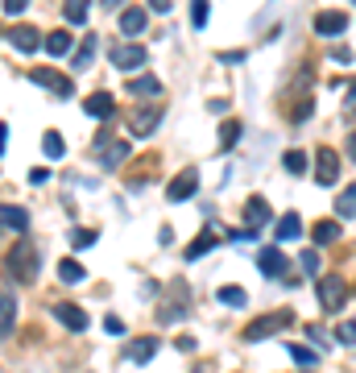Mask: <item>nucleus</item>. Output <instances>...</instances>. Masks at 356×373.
<instances>
[{"label":"nucleus","instance_id":"a18cd8bd","mask_svg":"<svg viewBox=\"0 0 356 373\" xmlns=\"http://www.w3.org/2000/svg\"><path fill=\"white\" fill-rule=\"evenodd\" d=\"M4 137H9V129H4V124H0V149H4Z\"/></svg>","mask_w":356,"mask_h":373},{"label":"nucleus","instance_id":"7ed1b4c3","mask_svg":"<svg viewBox=\"0 0 356 373\" xmlns=\"http://www.w3.org/2000/svg\"><path fill=\"white\" fill-rule=\"evenodd\" d=\"M290 323H294L290 311H269V315H261V320H253L244 328V340H265V336H274V332H286Z\"/></svg>","mask_w":356,"mask_h":373},{"label":"nucleus","instance_id":"cd10ccee","mask_svg":"<svg viewBox=\"0 0 356 373\" xmlns=\"http://www.w3.org/2000/svg\"><path fill=\"white\" fill-rule=\"evenodd\" d=\"M92 58H95V38H83L79 46H75V71H83V67H92Z\"/></svg>","mask_w":356,"mask_h":373},{"label":"nucleus","instance_id":"a19ab883","mask_svg":"<svg viewBox=\"0 0 356 373\" xmlns=\"http://www.w3.org/2000/svg\"><path fill=\"white\" fill-rule=\"evenodd\" d=\"M46 178H50L46 166H33V171H29V183H46Z\"/></svg>","mask_w":356,"mask_h":373},{"label":"nucleus","instance_id":"5701e85b","mask_svg":"<svg viewBox=\"0 0 356 373\" xmlns=\"http://www.w3.org/2000/svg\"><path fill=\"white\" fill-rule=\"evenodd\" d=\"M303 237V220H298V212H286L282 220H278V241H298Z\"/></svg>","mask_w":356,"mask_h":373},{"label":"nucleus","instance_id":"4be33fe9","mask_svg":"<svg viewBox=\"0 0 356 373\" xmlns=\"http://www.w3.org/2000/svg\"><path fill=\"white\" fill-rule=\"evenodd\" d=\"M311 241L315 245H335L340 241V220H319L311 228Z\"/></svg>","mask_w":356,"mask_h":373},{"label":"nucleus","instance_id":"2f4dec72","mask_svg":"<svg viewBox=\"0 0 356 373\" xmlns=\"http://www.w3.org/2000/svg\"><path fill=\"white\" fill-rule=\"evenodd\" d=\"M42 149H46V158H54V162H58V158L67 153V141H63L58 133H46V137H42Z\"/></svg>","mask_w":356,"mask_h":373},{"label":"nucleus","instance_id":"58836bf2","mask_svg":"<svg viewBox=\"0 0 356 373\" xmlns=\"http://www.w3.org/2000/svg\"><path fill=\"white\" fill-rule=\"evenodd\" d=\"M104 328H108L112 336H124V320H120V315H108V320H104Z\"/></svg>","mask_w":356,"mask_h":373},{"label":"nucleus","instance_id":"4c0bfd02","mask_svg":"<svg viewBox=\"0 0 356 373\" xmlns=\"http://www.w3.org/2000/svg\"><path fill=\"white\" fill-rule=\"evenodd\" d=\"M335 340H340V345H356V320L340 323V328H335Z\"/></svg>","mask_w":356,"mask_h":373},{"label":"nucleus","instance_id":"ddd939ff","mask_svg":"<svg viewBox=\"0 0 356 373\" xmlns=\"http://www.w3.org/2000/svg\"><path fill=\"white\" fill-rule=\"evenodd\" d=\"M174 295L178 298H170L166 307H158V320L162 323H174L178 315H187L190 311V298H183V278H174Z\"/></svg>","mask_w":356,"mask_h":373},{"label":"nucleus","instance_id":"473e14b6","mask_svg":"<svg viewBox=\"0 0 356 373\" xmlns=\"http://www.w3.org/2000/svg\"><path fill=\"white\" fill-rule=\"evenodd\" d=\"M282 166H286V174H303L307 171V153H303V149H290L282 158Z\"/></svg>","mask_w":356,"mask_h":373},{"label":"nucleus","instance_id":"72a5a7b5","mask_svg":"<svg viewBox=\"0 0 356 373\" xmlns=\"http://www.w3.org/2000/svg\"><path fill=\"white\" fill-rule=\"evenodd\" d=\"M286 352H290L298 365H319V352H311V348H303V345H286Z\"/></svg>","mask_w":356,"mask_h":373},{"label":"nucleus","instance_id":"20e7f679","mask_svg":"<svg viewBox=\"0 0 356 373\" xmlns=\"http://www.w3.org/2000/svg\"><path fill=\"white\" fill-rule=\"evenodd\" d=\"M319 303H323V311H340L348 303V282L340 274H323L319 278Z\"/></svg>","mask_w":356,"mask_h":373},{"label":"nucleus","instance_id":"412c9836","mask_svg":"<svg viewBox=\"0 0 356 373\" xmlns=\"http://www.w3.org/2000/svg\"><path fill=\"white\" fill-rule=\"evenodd\" d=\"M220 245V232H212V228H203L195 241L187 245V261H195V257H203V253H212V249Z\"/></svg>","mask_w":356,"mask_h":373},{"label":"nucleus","instance_id":"b1692460","mask_svg":"<svg viewBox=\"0 0 356 373\" xmlns=\"http://www.w3.org/2000/svg\"><path fill=\"white\" fill-rule=\"evenodd\" d=\"M13 320H17V303H13V295H9V291H0V336H9Z\"/></svg>","mask_w":356,"mask_h":373},{"label":"nucleus","instance_id":"39448f33","mask_svg":"<svg viewBox=\"0 0 356 373\" xmlns=\"http://www.w3.org/2000/svg\"><path fill=\"white\" fill-rule=\"evenodd\" d=\"M162 117H166L162 104H145V108H137V112L129 117V133H133V137H153V129L162 124Z\"/></svg>","mask_w":356,"mask_h":373},{"label":"nucleus","instance_id":"aec40b11","mask_svg":"<svg viewBox=\"0 0 356 373\" xmlns=\"http://www.w3.org/2000/svg\"><path fill=\"white\" fill-rule=\"evenodd\" d=\"M129 96L158 99V96H162V79H158V75H137V79H129Z\"/></svg>","mask_w":356,"mask_h":373},{"label":"nucleus","instance_id":"f8f14e48","mask_svg":"<svg viewBox=\"0 0 356 373\" xmlns=\"http://www.w3.org/2000/svg\"><path fill=\"white\" fill-rule=\"evenodd\" d=\"M9 42L21 50V54H33V50H42V33L33 25H13L9 29Z\"/></svg>","mask_w":356,"mask_h":373},{"label":"nucleus","instance_id":"4468645a","mask_svg":"<svg viewBox=\"0 0 356 373\" xmlns=\"http://www.w3.org/2000/svg\"><path fill=\"white\" fill-rule=\"evenodd\" d=\"M145 21H149V9L133 4V9H124V13H120V33H124V38H137V33L145 29Z\"/></svg>","mask_w":356,"mask_h":373},{"label":"nucleus","instance_id":"49530a36","mask_svg":"<svg viewBox=\"0 0 356 373\" xmlns=\"http://www.w3.org/2000/svg\"><path fill=\"white\" fill-rule=\"evenodd\" d=\"M195 373H203V369H195Z\"/></svg>","mask_w":356,"mask_h":373},{"label":"nucleus","instance_id":"dca6fc26","mask_svg":"<svg viewBox=\"0 0 356 373\" xmlns=\"http://www.w3.org/2000/svg\"><path fill=\"white\" fill-rule=\"evenodd\" d=\"M244 224H249V232H257V228L269 224V203H265L261 195H253L249 203H244Z\"/></svg>","mask_w":356,"mask_h":373},{"label":"nucleus","instance_id":"9d476101","mask_svg":"<svg viewBox=\"0 0 356 373\" xmlns=\"http://www.w3.org/2000/svg\"><path fill=\"white\" fill-rule=\"evenodd\" d=\"M54 320L63 323L67 332H87V311L79 303H54Z\"/></svg>","mask_w":356,"mask_h":373},{"label":"nucleus","instance_id":"c85d7f7f","mask_svg":"<svg viewBox=\"0 0 356 373\" xmlns=\"http://www.w3.org/2000/svg\"><path fill=\"white\" fill-rule=\"evenodd\" d=\"M0 224H9V228L25 232V228H29V216H25L21 207H9V203H4V207H0Z\"/></svg>","mask_w":356,"mask_h":373},{"label":"nucleus","instance_id":"1a4fd4ad","mask_svg":"<svg viewBox=\"0 0 356 373\" xmlns=\"http://www.w3.org/2000/svg\"><path fill=\"white\" fill-rule=\"evenodd\" d=\"M195 191H199V171H190V166H187V171H178L174 178H170L166 199H170V203H183V199H190Z\"/></svg>","mask_w":356,"mask_h":373},{"label":"nucleus","instance_id":"bb28decb","mask_svg":"<svg viewBox=\"0 0 356 373\" xmlns=\"http://www.w3.org/2000/svg\"><path fill=\"white\" fill-rule=\"evenodd\" d=\"M335 216H340V220H348V216H356V183H352V187H344V191H340V199H335Z\"/></svg>","mask_w":356,"mask_h":373},{"label":"nucleus","instance_id":"79ce46f5","mask_svg":"<svg viewBox=\"0 0 356 373\" xmlns=\"http://www.w3.org/2000/svg\"><path fill=\"white\" fill-rule=\"evenodd\" d=\"M307 117H311V99H303V104L294 108V121H307Z\"/></svg>","mask_w":356,"mask_h":373},{"label":"nucleus","instance_id":"c756f323","mask_svg":"<svg viewBox=\"0 0 356 373\" xmlns=\"http://www.w3.org/2000/svg\"><path fill=\"white\" fill-rule=\"evenodd\" d=\"M220 303H224V307H244V303H249V295H244V291H240V286H220Z\"/></svg>","mask_w":356,"mask_h":373},{"label":"nucleus","instance_id":"ea45409f","mask_svg":"<svg viewBox=\"0 0 356 373\" xmlns=\"http://www.w3.org/2000/svg\"><path fill=\"white\" fill-rule=\"evenodd\" d=\"M4 13H9V17H21V13H25V0H4Z\"/></svg>","mask_w":356,"mask_h":373},{"label":"nucleus","instance_id":"a211bd4d","mask_svg":"<svg viewBox=\"0 0 356 373\" xmlns=\"http://www.w3.org/2000/svg\"><path fill=\"white\" fill-rule=\"evenodd\" d=\"M71 46H75L71 29H54V33H46V38H42V50H46V54H54V58L71 54Z\"/></svg>","mask_w":356,"mask_h":373},{"label":"nucleus","instance_id":"e433bc0d","mask_svg":"<svg viewBox=\"0 0 356 373\" xmlns=\"http://www.w3.org/2000/svg\"><path fill=\"white\" fill-rule=\"evenodd\" d=\"M190 21H195V29L207 25V0H195V4H190Z\"/></svg>","mask_w":356,"mask_h":373},{"label":"nucleus","instance_id":"6ab92c4d","mask_svg":"<svg viewBox=\"0 0 356 373\" xmlns=\"http://www.w3.org/2000/svg\"><path fill=\"white\" fill-rule=\"evenodd\" d=\"M153 352H158V336H137V340H129V348H124V357H129V361H137V365L149 361Z\"/></svg>","mask_w":356,"mask_h":373},{"label":"nucleus","instance_id":"6e6552de","mask_svg":"<svg viewBox=\"0 0 356 373\" xmlns=\"http://www.w3.org/2000/svg\"><path fill=\"white\" fill-rule=\"evenodd\" d=\"M29 79L38 83V87H46V92H54V96H75V83L67 79V75L50 71V67H33L29 71Z\"/></svg>","mask_w":356,"mask_h":373},{"label":"nucleus","instance_id":"f704fd0d","mask_svg":"<svg viewBox=\"0 0 356 373\" xmlns=\"http://www.w3.org/2000/svg\"><path fill=\"white\" fill-rule=\"evenodd\" d=\"M298 266H303L311 278H319V253H315V249H303V253H298Z\"/></svg>","mask_w":356,"mask_h":373},{"label":"nucleus","instance_id":"0eeeda50","mask_svg":"<svg viewBox=\"0 0 356 373\" xmlns=\"http://www.w3.org/2000/svg\"><path fill=\"white\" fill-rule=\"evenodd\" d=\"M315 178H319V187L340 183V153L332 146H319V153H315Z\"/></svg>","mask_w":356,"mask_h":373},{"label":"nucleus","instance_id":"f03ea898","mask_svg":"<svg viewBox=\"0 0 356 373\" xmlns=\"http://www.w3.org/2000/svg\"><path fill=\"white\" fill-rule=\"evenodd\" d=\"M92 158L104 166V171H120V162L129 158V146H124L120 137H112V133H99L92 141Z\"/></svg>","mask_w":356,"mask_h":373},{"label":"nucleus","instance_id":"c9c22d12","mask_svg":"<svg viewBox=\"0 0 356 373\" xmlns=\"http://www.w3.org/2000/svg\"><path fill=\"white\" fill-rule=\"evenodd\" d=\"M71 245H75V249L95 245V232H92V228H71Z\"/></svg>","mask_w":356,"mask_h":373},{"label":"nucleus","instance_id":"a878e982","mask_svg":"<svg viewBox=\"0 0 356 373\" xmlns=\"http://www.w3.org/2000/svg\"><path fill=\"white\" fill-rule=\"evenodd\" d=\"M240 133H244V124L240 121H224V129H220V153H228V149L237 146Z\"/></svg>","mask_w":356,"mask_h":373},{"label":"nucleus","instance_id":"37998d69","mask_svg":"<svg viewBox=\"0 0 356 373\" xmlns=\"http://www.w3.org/2000/svg\"><path fill=\"white\" fill-rule=\"evenodd\" d=\"M348 104H352V108H356V83H352V87H348Z\"/></svg>","mask_w":356,"mask_h":373},{"label":"nucleus","instance_id":"7c9ffc66","mask_svg":"<svg viewBox=\"0 0 356 373\" xmlns=\"http://www.w3.org/2000/svg\"><path fill=\"white\" fill-rule=\"evenodd\" d=\"M63 17L71 25H87V4L83 0H71V4H63Z\"/></svg>","mask_w":356,"mask_h":373},{"label":"nucleus","instance_id":"c03bdc74","mask_svg":"<svg viewBox=\"0 0 356 373\" xmlns=\"http://www.w3.org/2000/svg\"><path fill=\"white\" fill-rule=\"evenodd\" d=\"M348 153H352V158H356V133H352V137H348Z\"/></svg>","mask_w":356,"mask_h":373},{"label":"nucleus","instance_id":"f3484780","mask_svg":"<svg viewBox=\"0 0 356 373\" xmlns=\"http://www.w3.org/2000/svg\"><path fill=\"white\" fill-rule=\"evenodd\" d=\"M83 112H87V117H95V121H108V117L117 112V99L108 96V92H95V96H87Z\"/></svg>","mask_w":356,"mask_h":373},{"label":"nucleus","instance_id":"9b49d317","mask_svg":"<svg viewBox=\"0 0 356 373\" xmlns=\"http://www.w3.org/2000/svg\"><path fill=\"white\" fill-rule=\"evenodd\" d=\"M348 29V13L344 9H323L319 17H315V33L319 38H335V33H344Z\"/></svg>","mask_w":356,"mask_h":373},{"label":"nucleus","instance_id":"f257e3e1","mask_svg":"<svg viewBox=\"0 0 356 373\" xmlns=\"http://www.w3.org/2000/svg\"><path fill=\"white\" fill-rule=\"evenodd\" d=\"M4 270H9V278H13V282L29 286V282L38 278V245H33L29 237H21L17 245L4 253Z\"/></svg>","mask_w":356,"mask_h":373},{"label":"nucleus","instance_id":"423d86ee","mask_svg":"<svg viewBox=\"0 0 356 373\" xmlns=\"http://www.w3.org/2000/svg\"><path fill=\"white\" fill-rule=\"evenodd\" d=\"M145 63H149V50L137 46V42H120V46L112 50V67H117V71H141Z\"/></svg>","mask_w":356,"mask_h":373},{"label":"nucleus","instance_id":"393cba45","mask_svg":"<svg viewBox=\"0 0 356 373\" xmlns=\"http://www.w3.org/2000/svg\"><path fill=\"white\" fill-rule=\"evenodd\" d=\"M58 278H63L67 286H75V282H83V278H87V270H83L75 257H63V261H58Z\"/></svg>","mask_w":356,"mask_h":373},{"label":"nucleus","instance_id":"2eb2a0df","mask_svg":"<svg viewBox=\"0 0 356 373\" xmlns=\"http://www.w3.org/2000/svg\"><path fill=\"white\" fill-rule=\"evenodd\" d=\"M257 266H261V274H265V278H282V270H286L282 249H278V245H265L261 253H257Z\"/></svg>","mask_w":356,"mask_h":373}]
</instances>
